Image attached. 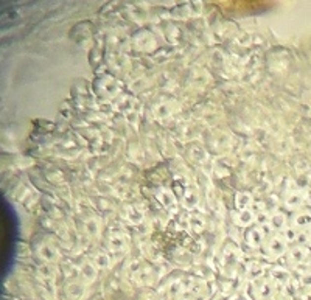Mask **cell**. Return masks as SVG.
I'll return each instance as SVG.
<instances>
[{
    "label": "cell",
    "mask_w": 311,
    "mask_h": 300,
    "mask_svg": "<svg viewBox=\"0 0 311 300\" xmlns=\"http://www.w3.org/2000/svg\"><path fill=\"white\" fill-rule=\"evenodd\" d=\"M266 254L271 255V257H277L280 255L281 252H283V249H285V243H283V240L279 238V237H272L268 240V243H266Z\"/></svg>",
    "instance_id": "cell-1"
},
{
    "label": "cell",
    "mask_w": 311,
    "mask_h": 300,
    "mask_svg": "<svg viewBox=\"0 0 311 300\" xmlns=\"http://www.w3.org/2000/svg\"><path fill=\"white\" fill-rule=\"evenodd\" d=\"M246 241H248V244L254 246V247L260 246L263 243V234H261L258 229H250L246 234Z\"/></svg>",
    "instance_id": "cell-2"
}]
</instances>
